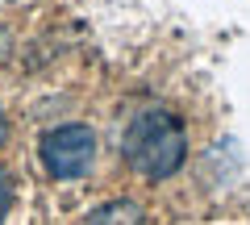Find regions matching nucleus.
<instances>
[{"mask_svg": "<svg viewBox=\"0 0 250 225\" xmlns=\"http://www.w3.org/2000/svg\"><path fill=\"white\" fill-rule=\"evenodd\" d=\"M121 154H125V167L138 175V180H150L163 184L184 167L188 159V134H184V121L167 108H146L129 121L121 138Z\"/></svg>", "mask_w": 250, "mask_h": 225, "instance_id": "nucleus-1", "label": "nucleus"}, {"mask_svg": "<svg viewBox=\"0 0 250 225\" xmlns=\"http://www.w3.org/2000/svg\"><path fill=\"white\" fill-rule=\"evenodd\" d=\"M96 150L100 142L92 125H54L38 142V159H42L46 175H54V180H83L96 167Z\"/></svg>", "mask_w": 250, "mask_h": 225, "instance_id": "nucleus-2", "label": "nucleus"}, {"mask_svg": "<svg viewBox=\"0 0 250 225\" xmlns=\"http://www.w3.org/2000/svg\"><path fill=\"white\" fill-rule=\"evenodd\" d=\"M80 225H146V213H142V205H134V200H108V205H100L96 213H88Z\"/></svg>", "mask_w": 250, "mask_h": 225, "instance_id": "nucleus-3", "label": "nucleus"}, {"mask_svg": "<svg viewBox=\"0 0 250 225\" xmlns=\"http://www.w3.org/2000/svg\"><path fill=\"white\" fill-rule=\"evenodd\" d=\"M13 196H17V184H13V175L0 167V221L9 217V208H13Z\"/></svg>", "mask_w": 250, "mask_h": 225, "instance_id": "nucleus-4", "label": "nucleus"}, {"mask_svg": "<svg viewBox=\"0 0 250 225\" xmlns=\"http://www.w3.org/2000/svg\"><path fill=\"white\" fill-rule=\"evenodd\" d=\"M9 46H13V38H9V29L0 25V59H4V54H9Z\"/></svg>", "mask_w": 250, "mask_h": 225, "instance_id": "nucleus-5", "label": "nucleus"}, {"mask_svg": "<svg viewBox=\"0 0 250 225\" xmlns=\"http://www.w3.org/2000/svg\"><path fill=\"white\" fill-rule=\"evenodd\" d=\"M9 138V121H4V108H0V142Z\"/></svg>", "mask_w": 250, "mask_h": 225, "instance_id": "nucleus-6", "label": "nucleus"}]
</instances>
